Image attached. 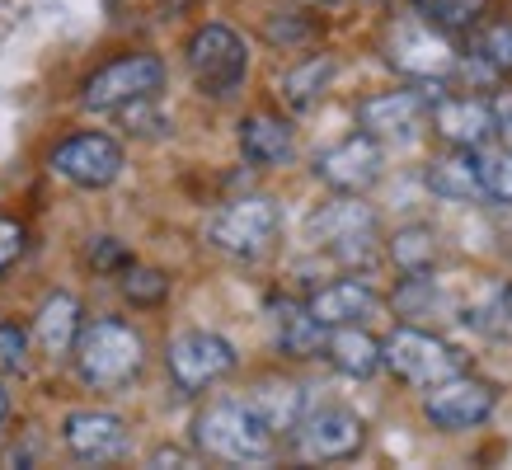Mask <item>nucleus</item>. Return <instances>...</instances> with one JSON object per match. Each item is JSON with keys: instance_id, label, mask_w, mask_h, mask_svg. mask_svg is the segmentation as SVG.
<instances>
[{"instance_id": "1", "label": "nucleus", "mask_w": 512, "mask_h": 470, "mask_svg": "<svg viewBox=\"0 0 512 470\" xmlns=\"http://www.w3.org/2000/svg\"><path fill=\"white\" fill-rule=\"evenodd\" d=\"M71 358H76V372L90 391H123L146 367V339L127 320L104 315V320L80 325Z\"/></svg>"}, {"instance_id": "2", "label": "nucleus", "mask_w": 512, "mask_h": 470, "mask_svg": "<svg viewBox=\"0 0 512 470\" xmlns=\"http://www.w3.org/2000/svg\"><path fill=\"white\" fill-rule=\"evenodd\" d=\"M193 438L207 456L231 461V466H264L278 452V433L259 419L249 400H217L193 419Z\"/></svg>"}, {"instance_id": "3", "label": "nucleus", "mask_w": 512, "mask_h": 470, "mask_svg": "<svg viewBox=\"0 0 512 470\" xmlns=\"http://www.w3.org/2000/svg\"><path fill=\"white\" fill-rule=\"evenodd\" d=\"M278 231H282V207L268 193L235 198V203H226L221 212L207 217V245L231 254V259H264L278 245Z\"/></svg>"}, {"instance_id": "4", "label": "nucleus", "mask_w": 512, "mask_h": 470, "mask_svg": "<svg viewBox=\"0 0 512 470\" xmlns=\"http://www.w3.org/2000/svg\"><path fill=\"white\" fill-rule=\"evenodd\" d=\"M160 85H165V62L156 52H132V57H118V62L99 66L85 90H80V104L90 113H118L132 109V104H146L156 99Z\"/></svg>"}, {"instance_id": "5", "label": "nucleus", "mask_w": 512, "mask_h": 470, "mask_svg": "<svg viewBox=\"0 0 512 470\" xmlns=\"http://www.w3.org/2000/svg\"><path fill=\"white\" fill-rule=\"evenodd\" d=\"M188 71L198 80V90L212 94V99L235 94L249 76L245 38L235 29H226V24H202V29L188 38Z\"/></svg>"}, {"instance_id": "6", "label": "nucleus", "mask_w": 512, "mask_h": 470, "mask_svg": "<svg viewBox=\"0 0 512 470\" xmlns=\"http://www.w3.org/2000/svg\"><path fill=\"white\" fill-rule=\"evenodd\" d=\"M381 367H390L409 386H433V381H442L451 372H466V358L447 339L428 334V329L400 325L390 329V339L381 344Z\"/></svg>"}, {"instance_id": "7", "label": "nucleus", "mask_w": 512, "mask_h": 470, "mask_svg": "<svg viewBox=\"0 0 512 470\" xmlns=\"http://www.w3.org/2000/svg\"><path fill=\"white\" fill-rule=\"evenodd\" d=\"M494 409H498V386L466 372L442 376L423 395V419L433 423L437 433H470V428L489 423Z\"/></svg>"}, {"instance_id": "8", "label": "nucleus", "mask_w": 512, "mask_h": 470, "mask_svg": "<svg viewBox=\"0 0 512 470\" xmlns=\"http://www.w3.org/2000/svg\"><path fill=\"white\" fill-rule=\"evenodd\" d=\"M235 344L231 339H221L212 329H184V334H174L170 348H165V367H170L174 386L188 395L207 391V386H217L221 376L235 372Z\"/></svg>"}, {"instance_id": "9", "label": "nucleus", "mask_w": 512, "mask_h": 470, "mask_svg": "<svg viewBox=\"0 0 512 470\" xmlns=\"http://www.w3.org/2000/svg\"><path fill=\"white\" fill-rule=\"evenodd\" d=\"M311 245L329 250L343 264L372 259L376 254V212L367 203H357V193H343L339 203H325L306 226Z\"/></svg>"}, {"instance_id": "10", "label": "nucleus", "mask_w": 512, "mask_h": 470, "mask_svg": "<svg viewBox=\"0 0 512 470\" xmlns=\"http://www.w3.org/2000/svg\"><path fill=\"white\" fill-rule=\"evenodd\" d=\"M386 62L404 76L442 80L456 71V47L437 24L428 19H400L386 29Z\"/></svg>"}, {"instance_id": "11", "label": "nucleus", "mask_w": 512, "mask_h": 470, "mask_svg": "<svg viewBox=\"0 0 512 470\" xmlns=\"http://www.w3.org/2000/svg\"><path fill=\"white\" fill-rule=\"evenodd\" d=\"M292 438H296V452L306 461H348V456H357L367 447V423L343 405H320L301 414Z\"/></svg>"}, {"instance_id": "12", "label": "nucleus", "mask_w": 512, "mask_h": 470, "mask_svg": "<svg viewBox=\"0 0 512 470\" xmlns=\"http://www.w3.org/2000/svg\"><path fill=\"white\" fill-rule=\"evenodd\" d=\"M52 174L76 188H109L123 174V146L109 132H76L52 151Z\"/></svg>"}, {"instance_id": "13", "label": "nucleus", "mask_w": 512, "mask_h": 470, "mask_svg": "<svg viewBox=\"0 0 512 470\" xmlns=\"http://www.w3.org/2000/svg\"><path fill=\"white\" fill-rule=\"evenodd\" d=\"M381 174H386V151L367 132H353L315 156V179L329 184L334 193H367Z\"/></svg>"}, {"instance_id": "14", "label": "nucleus", "mask_w": 512, "mask_h": 470, "mask_svg": "<svg viewBox=\"0 0 512 470\" xmlns=\"http://www.w3.org/2000/svg\"><path fill=\"white\" fill-rule=\"evenodd\" d=\"M428 118H433V132L447 141V146H466V151L489 146V137L498 132L494 104H489V99H475V94H433Z\"/></svg>"}, {"instance_id": "15", "label": "nucleus", "mask_w": 512, "mask_h": 470, "mask_svg": "<svg viewBox=\"0 0 512 470\" xmlns=\"http://www.w3.org/2000/svg\"><path fill=\"white\" fill-rule=\"evenodd\" d=\"M428 90H386L357 104V127L376 141H409L428 118Z\"/></svg>"}, {"instance_id": "16", "label": "nucleus", "mask_w": 512, "mask_h": 470, "mask_svg": "<svg viewBox=\"0 0 512 470\" xmlns=\"http://www.w3.org/2000/svg\"><path fill=\"white\" fill-rule=\"evenodd\" d=\"M62 442L76 461L104 466V461H118L127 452V423L109 409H76L62 423Z\"/></svg>"}, {"instance_id": "17", "label": "nucleus", "mask_w": 512, "mask_h": 470, "mask_svg": "<svg viewBox=\"0 0 512 470\" xmlns=\"http://www.w3.org/2000/svg\"><path fill=\"white\" fill-rule=\"evenodd\" d=\"M306 311H311L325 329H334V325H367V320H376V315L386 311V301H381V292L367 287V282L339 278V282H329V287H320V292L306 301Z\"/></svg>"}, {"instance_id": "18", "label": "nucleus", "mask_w": 512, "mask_h": 470, "mask_svg": "<svg viewBox=\"0 0 512 470\" xmlns=\"http://www.w3.org/2000/svg\"><path fill=\"white\" fill-rule=\"evenodd\" d=\"M240 151H245L249 165L259 170H278L296 156V132L273 113H254L240 123Z\"/></svg>"}, {"instance_id": "19", "label": "nucleus", "mask_w": 512, "mask_h": 470, "mask_svg": "<svg viewBox=\"0 0 512 470\" xmlns=\"http://www.w3.org/2000/svg\"><path fill=\"white\" fill-rule=\"evenodd\" d=\"M80 325H85L80 320V301L71 292H52L38 306V315H33V339H38V348H43L47 358H71Z\"/></svg>"}, {"instance_id": "20", "label": "nucleus", "mask_w": 512, "mask_h": 470, "mask_svg": "<svg viewBox=\"0 0 512 470\" xmlns=\"http://www.w3.org/2000/svg\"><path fill=\"white\" fill-rule=\"evenodd\" d=\"M461 325H466L470 334L489 339V344H512V282L508 278L484 282L480 297L466 301Z\"/></svg>"}, {"instance_id": "21", "label": "nucleus", "mask_w": 512, "mask_h": 470, "mask_svg": "<svg viewBox=\"0 0 512 470\" xmlns=\"http://www.w3.org/2000/svg\"><path fill=\"white\" fill-rule=\"evenodd\" d=\"M320 353H325L343 376H357V381H367V376L381 372V344H376L362 325L325 329V348H320Z\"/></svg>"}, {"instance_id": "22", "label": "nucleus", "mask_w": 512, "mask_h": 470, "mask_svg": "<svg viewBox=\"0 0 512 470\" xmlns=\"http://www.w3.org/2000/svg\"><path fill=\"white\" fill-rule=\"evenodd\" d=\"M428 188H433L437 198H447V203H475V198H484L480 170H475V151L456 146L451 156H437L433 165H428Z\"/></svg>"}, {"instance_id": "23", "label": "nucleus", "mask_w": 512, "mask_h": 470, "mask_svg": "<svg viewBox=\"0 0 512 470\" xmlns=\"http://www.w3.org/2000/svg\"><path fill=\"white\" fill-rule=\"evenodd\" d=\"M273 329H278V348L287 358H320L325 348V325L296 301H273Z\"/></svg>"}, {"instance_id": "24", "label": "nucleus", "mask_w": 512, "mask_h": 470, "mask_svg": "<svg viewBox=\"0 0 512 470\" xmlns=\"http://www.w3.org/2000/svg\"><path fill=\"white\" fill-rule=\"evenodd\" d=\"M334 76H339V62H334V57H306V62H296L292 71L282 76V99H287V109H296V113L315 109V104L325 99Z\"/></svg>"}, {"instance_id": "25", "label": "nucleus", "mask_w": 512, "mask_h": 470, "mask_svg": "<svg viewBox=\"0 0 512 470\" xmlns=\"http://www.w3.org/2000/svg\"><path fill=\"white\" fill-rule=\"evenodd\" d=\"M249 405L259 409V419L273 428V433H292L301 414H306V395L301 386L292 381H264V386H254V395H245Z\"/></svg>"}, {"instance_id": "26", "label": "nucleus", "mask_w": 512, "mask_h": 470, "mask_svg": "<svg viewBox=\"0 0 512 470\" xmlns=\"http://www.w3.org/2000/svg\"><path fill=\"white\" fill-rule=\"evenodd\" d=\"M390 259H395V268H400L404 278L409 273H428L437 259V231L433 226H400V231L390 235Z\"/></svg>"}, {"instance_id": "27", "label": "nucleus", "mask_w": 512, "mask_h": 470, "mask_svg": "<svg viewBox=\"0 0 512 470\" xmlns=\"http://www.w3.org/2000/svg\"><path fill=\"white\" fill-rule=\"evenodd\" d=\"M475 170H480V188L489 203L512 207V146L508 151H475Z\"/></svg>"}, {"instance_id": "28", "label": "nucleus", "mask_w": 512, "mask_h": 470, "mask_svg": "<svg viewBox=\"0 0 512 470\" xmlns=\"http://www.w3.org/2000/svg\"><path fill=\"white\" fill-rule=\"evenodd\" d=\"M414 5H419V15L428 19V24H437V29H466L484 10V0H414Z\"/></svg>"}, {"instance_id": "29", "label": "nucleus", "mask_w": 512, "mask_h": 470, "mask_svg": "<svg viewBox=\"0 0 512 470\" xmlns=\"http://www.w3.org/2000/svg\"><path fill=\"white\" fill-rule=\"evenodd\" d=\"M165 292H170V278L165 273H156V268H123V297L132 301V306H156V301H165Z\"/></svg>"}, {"instance_id": "30", "label": "nucleus", "mask_w": 512, "mask_h": 470, "mask_svg": "<svg viewBox=\"0 0 512 470\" xmlns=\"http://www.w3.org/2000/svg\"><path fill=\"white\" fill-rule=\"evenodd\" d=\"M29 367V334L19 325H0V376H15Z\"/></svg>"}, {"instance_id": "31", "label": "nucleus", "mask_w": 512, "mask_h": 470, "mask_svg": "<svg viewBox=\"0 0 512 470\" xmlns=\"http://www.w3.org/2000/svg\"><path fill=\"white\" fill-rule=\"evenodd\" d=\"M480 57L498 71H512V24H489L480 33Z\"/></svg>"}, {"instance_id": "32", "label": "nucleus", "mask_w": 512, "mask_h": 470, "mask_svg": "<svg viewBox=\"0 0 512 470\" xmlns=\"http://www.w3.org/2000/svg\"><path fill=\"white\" fill-rule=\"evenodd\" d=\"M24 240H29V235H24V226H19V221L0 217V278H5V268L24 254Z\"/></svg>"}, {"instance_id": "33", "label": "nucleus", "mask_w": 512, "mask_h": 470, "mask_svg": "<svg viewBox=\"0 0 512 470\" xmlns=\"http://www.w3.org/2000/svg\"><path fill=\"white\" fill-rule=\"evenodd\" d=\"M90 259H94V268H127V250L118 245V240H109V235H99V240H94Z\"/></svg>"}, {"instance_id": "34", "label": "nucleus", "mask_w": 512, "mask_h": 470, "mask_svg": "<svg viewBox=\"0 0 512 470\" xmlns=\"http://www.w3.org/2000/svg\"><path fill=\"white\" fill-rule=\"evenodd\" d=\"M10 423V391H5V381H0V428Z\"/></svg>"}]
</instances>
